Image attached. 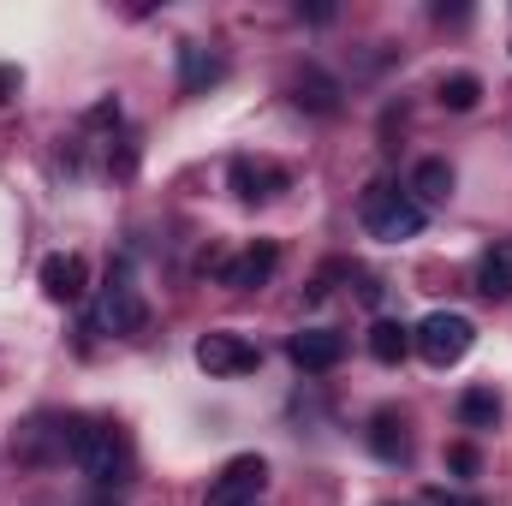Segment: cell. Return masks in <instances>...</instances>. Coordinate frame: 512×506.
I'll use <instances>...</instances> for the list:
<instances>
[{
	"label": "cell",
	"mask_w": 512,
	"mask_h": 506,
	"mask_svg": "<svg viewBox=\"0 0 512 506\" xmlns=\"http://www.w3.org/2000/svg\"><path fill=\"white\" fill-rule=\"evenodd\" d=\"M66 459H72L96 489H126L131 471H137L126 429L108 423V417H72V429H66Z\"/></svg>",
	"instance_id": "cell-1"
},
{
	"label": "cell",
	"mask_w": 512,
	"mask_h": 506,
	"mask_svg": "<svg viewBox=\"0 0 512 506\" xmlns=\"http://www.w3.org/2000/svg\"><path fill=\"white\" fill-rule=\"evenodd\" d=\"M364 227H370V239H382V245L417 239V233H423V203H417L411 191L376 179V185L364 191Z\"/></svg>",
	"instance_id": "cell-2"
},
{
	"label": "cell",
	"mask_w": 512,
	"mask_h": 506,
	"mask_svg": "<svg viewBox=\"0 0 512 506\" xmlns=\"http://www.w3.org/2000/svg\"><path fill=\"white\" fill-rule=\"evenodd\" d=\"M471 346H477V322L459 310H435L411 328V352H423V364H435V370H453Z\"/></svg>",
	"instance_id": "cell-3"
},
{
	"label": "cell",
	"mask_w": 512,
	"mask_h": 506,
	"mask_svg": "<svg viewBox=\"0 0 512 506\" xmlns=\"http://www.w3.org/2000/svg\"><path fill=\"white\" fill-rule=\"evenodd\" d=\"M96 328H108V334H143V328H149V304H143V292L131 286L126 268L108 274V286H102V298H96Z\"/></svg>",
	"instance_id": "cell-4"
},
{
	"label": "cell",
	"mask_w": 512,
	"mask_h": 506,
	"mask_svg": "<svg viewBox=\"0 0 512 506\" xmlns=\"http://www.w3.org/2000/svg\"><path fill=\"white\" fill-rule=\"evenodd\" d=\"M262 489H268V465H262L256 453H239V459H227V465H221V477L209 483L203 506H256Z\"/></svg>",
	"instance_id": "cell-5"
},
{
	"label": "cell",
	"mask_w": 512,
	"mask_h": 506,
	"mask_svg": "<svg viewBox=\"0 0 512 506\" xmlns=\"http://www.w3.org/2000/svg\"><path fill=\"white\" fill-rule=\"evenodd\" d=\"M197 364H203L209 376L233 381V376H251L256 364H262V352H256L245 334H233V328H215V334H203V340H197Z\"/></svg>",
	"instance_id": "cell-6"
},
{
	"label": "cell",
	"mask_w": 512,
	"mask_h": 506,
	"mask_svg": "<svg viewBox=\"0 0 512 506\" xmlns=\"http://www.w3.org/2000/svg\"><path fill=\"white\" fill-rule=\"evenodd\" d=\"M66 429L72 417H30L12 441V459L18 465H48V459H66Z\"/></svg>",
	"instance_id": "cell-7"
},
{
	"label": "cell",
	"mask_w": 512,
	"mask_h": 506,
	"mask_svg": "<svg viewBox=\"0 0 512 506\" xmlns=\"http://www.w3.org/2000/svg\"><path fill=\"white\" fill-rule=\"evenodd\" d=\"M286 358H292L304 376H328V370L346 358V340H340L334 328H298L292 346H286Z\"/></svg>",
	"instance_id": "cell-8"
},
{
	"label": "cell",
	"mask_w": 512,
	"mask_h": 506,
	"mask_svg": "<svg viewBox=\"0 0 512 506\" xmlns=\"http://www.w3.org/2000/svg\"><path fill=\"white\" fill-rule=\"evenodd\" d=\"M227 179H233L239 203H268V197H280V191L292 185V173H286L280 161H251V155H239V161L227 167Z\"/></svg>",
	"instance_id": "cell-9"
},
{
	"label": "cell",
	"mask_w": 512,
	"mask_h": 506,
	"mask_svg": "<svg viewBox=\"0 0 512 506\" xmlns=\"http://www.w3.org/2000/svg\"><path fill=\"white\" fill-rule=\"evenodd\" d=\"M42 292H48L54 304H78V298L90 292V262L72 256V251L48 256V262H42Z\"/></svg>",
	"instance_id": "cell-10"
},
{
	"label": "cell",
	"mask_w": 512,
	"mask_h": 506,
	"mask_svg": "<svg viewBox=\"0 0 512 506\" xmlns=\"http://www.w3.org/2000/svg\"><path fill=\"white\" fill-rule=\"evenodd\" d=\"M274 268H280V251H274V245H251V251H239L233 262H221V286H233V292H256V286L274 280Z\"/></svg>",
	"instance_id": "cell-11"
},
{
	"label": "cell",
	"mask_w": 512,
	"mask_h": 506,
	"mask_svg": "<svg viewBox=\"0 0 512 506\" xmlns=\"http://www.w3.org/2000/svg\"><path fill=\"white\" fill-rule=\"evenodd\" d=\"M364 441H370V453H376L382 465H405V459H411V435H405V417H399L393 405H382V411L370 417Z\"/></svg>",
	"instance_id": "cell-12"
},
{
	"label": "cell",
	"mask_w": 512,
	"mask_h": 506,
	"mask_svg": "<svg viewBox=\"0 0 512 506\" xmlns=\"http://www.w3.org/2000/svg\"><path fill=\"white\" fill-rule=\"evenodd\" d=\"M227 78V60L221 54H209L203 42H179V90L185 96H203L209 84H221Z\"/></svg>",
	"instance_id": "cell-13"
},
{
	"label": "cell",
	"mask_w": 512,
	"mask_h": 506,
	"mask_svg": "<svg viewBox=\"0 0 512 506\" xmlns=\"http://www.w3.org/2000/svg\"><path fill=\"white\" fill-rule=\"evenodd\" d=\"M292 102L310 108V114H340V84H334L322 66H298V78H292Z\"/></svg>",
	"instance_id": "cell-14"
},
{
	"label": "cell",
	"mask_w": 512,
	"mask_h": 506,
	"mask_svg": "<svg viewBox=\"0 0 512 506\" xmlns=\"http://www.w3.org/2000/svg\"><path fill=\"white\" fill-rule=\"evenodd\" d=\"M411 197L429 209V203H447L453 197V161L447 155H423L417 167H411Z\"/></svg>",
	"instance_id": "cell-15"
},
{
	"label": "cell",
	"mask_w": 512,
	"mask_h": 506,
	"mask_svg": "<svg viewBox=\"0 0 512 506\" xmlns=\"http://www.w3.org/2000/svg\"><path fill=\"white\" fill-rule=\"evenodd\" d=\"M477 292L483 298H512V239H495L477 262Z\"/></svg>",
	"instance_id": "cell-16"
},
{
	"label": "cell",
	"mask_w": 512,
	"mask_h": 506,
	"mask_svg": "<svg viewBox=\"0 0 512 506\" xmlns=\"http://www.w3.org/2000/svg\"><path fill=\"white\" fill-rule=\"evenodd\" d=\"M405 352H411V328L393 322V316H376V328H370V358L393 370V364H405Z\"/></svg>",
	"instance_id": "cell-17"
},
{
	"label": "cell",
	"mask_w": 512,
	"mask_h": 506,
	"mask_svg": "<svg viewBox=\"0 0 512 506\" xmlns=\"http://www.w3.org/2000/svg\"><path fill=\"white\" fill-rule=\"evenodd\" d=\"M459 423H465V429H495V423H501L495 387H465V393H459Z\"/></svg>",
	"instance_id": "cell-18"
},
{
	"label": "cell",
	"mask_w": 512,
	"mask_h": 506,
	"mask_svg": "<svg viewBox=\"0 0 512 506\" xmlns=\"http://www.w3.org/2000/svg\"><path fill=\"white\" fill-rule=\"evenodd\" d=\"M435 102H441V108H453V114H471V108L483 102V78H477V72H453V78H441Z\"/></svg>",
	"instance_id": "cell-19"
},
{
	"label": "cell",
	"mask_w": 512,
	"mask_h": 506,
	"mask_svg": "<svg viewBox=\"0 0 512 506\" xmlns=\"http://www.w3.org/2000/svg\"><path fill=\"white\" fill-rule=\"evenodd\" d=\"M447 465H453L459 477H477V471H483V453H477L471 441H453V447H447Z\"/></svg>",
	"instance_id": "cell-20"
},
{
	"label": "cell",
	"mask_w": 512,
	"mask_h": 506,
	"mask_svg": "<svg viewBox=\"0 0 512 506\" xmlns=\"http://www.w3.org/2000/svg\"><path fill=\"white\" fill-rule=\"evenodd\" d=\"M18 84H24V72H18V66H0V102H12Z\"/></svg>",
	"instance_id": "cell-21"
},
{
	"label": "cell",
	"mask_w": 512,
	"mask_h": 506,
	"mask_svg": "<svg viewBox=\"0 0 512 506\" xmlns=\"http://www.w3.org/2000/svg\"><path fill=\"white\" fill-rule=\"evenodd\" d=\"M465 18H471L465 6H435V24H465Z\"/></svg>",
	"instance_id": "cell-22"
},
{
	"label": "cell",
	"mask_w": 512,
	"mask_h": 506,
	"mask_svg": "<svg viewBox=\"0 0 512 506\" xmlns=\"http://www.w3.org/2000/svg\"><path fill=\"white\" fill-rule=\"evenodd\" d=\"M435 506H477V501H447V495H429Z\"/></svg>",
	"instance_id": "cell-23"
},
{
	"label": "cell",
	"mask_w": 512,
	"mask_h": 506,
	"mask_svg": "<svg viewBox=\"0 0 512 506\" xmlns=\"http://www.w3.org/2000/svg\"><path fill=\"white\" fill-rule=\"evenodd\" d=\"M387 506H393V501H387Z\"/></svg>",
	"instance_id": "cell-24"
}]
</instances>
